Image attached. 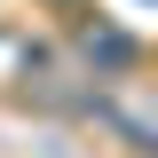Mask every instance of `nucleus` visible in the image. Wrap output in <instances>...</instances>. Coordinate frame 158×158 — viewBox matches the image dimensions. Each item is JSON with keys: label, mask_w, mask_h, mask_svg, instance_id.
Returning a JSON list of instances; mask_svg holds the SVG:
<instances>
[{"label": "nucleus", "mask_w": 158, "mask_h": 158, "mask_svg": "<svg viewBox=\"0 0 158 158\" xmlns=\"http://www.w3.org/2000/svg\"><path fill=\"white\" fill-rule=\"evenodd\" d=\"M79 48H87V63H95V71H127V63L142 56L135 40H127V32H111V24H87V32H79Z\"/></svg>", "instance_id": "obj_1"}]
</instances>
